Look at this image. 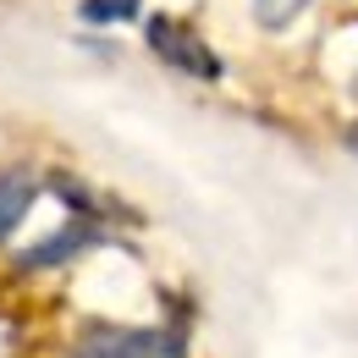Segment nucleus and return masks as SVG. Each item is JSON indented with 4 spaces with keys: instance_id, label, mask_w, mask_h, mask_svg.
Wrapping results in <instances>:
<instances>
[{
    "instance_id": "f257e3e1",
    "label": "nucleus",
    "mask_w": 358,
    "mask_h": 358,
    "mask_svg": "<svg viewBox=\"0 0 358 358\" xmlns=\"http://www.w3.org/2000/svg\"><path fill=\"white\" fill-rule=\"evenodd\" d=\"M143 39H149V50H155L166 66H177L187 78H221V55L204 45L187 22H177V17H149V22H143Z\"/></svg>"
},
{
    "instance_id": "f03ea898",
    "label": "nucleus",
    "mask_w": 358,
    "mask_h": 358,
    "mask_svg": "<svg viewBox=\"0 0 358 358\" xmlns=\"http://www.w3.org/2000/svg\"><path fill=\"white\" fill-rule=\"evenodd\" d=\"M66 358H182V342L166 331H116V325H94L72 342Z\"/></svg>"
},
{
    "instance_id": "20e7f679",
    "label": "nucleus",
    "mask_w": 358,
    "mask_h": 358,
    "mask_svg": "<svg viewBox=\"0 0 358 358\" xmlns=\"http://www.w3.org/2000/svg\"><path fill=\"white\" fill-rule=\"evenodd\" d=\"M34 199H39V187H34V177H28V171H0V243H6L17 226L28 221Z\"/></svg>"
},
{
    "instance_id": "0eeeda50",
    "label": "nucleus",
    "mask_w": 358,
    "mask_h": 358,
    "mask_svg": "<svg viewBox=\"0 0 358 358\" xmlns=\"http://www.w3.org/2000/svg\"><path fill=\"white\" fill-rule=\"evenodd\" d=\"M353 143H358V133H353Z\"/></svg>"
},
{
    "instance_id": "7ed1b4c3",
    "label": "nucleus",
    "mask_w": 358,
    "mask_h": 358,
    "mask_svg": "<svg viewBox=\"0 0 358 358\" xmlns=\"http://www.w3.org/2000/svg\"><path fill=\"white\" fill-rule=\"evenodd\" d=\"M94 243H99L94 221H72V226H61V231H50L45 243H34L28 254H17V270H55V265H66V259H78L83 248H94Z\"/></svg>"
},
{
    "instance_id": "423d86ee",
    "label": "nucleus",
    "mask_w": 358,
    "mask_h": 358,
    "mask_svg": "<svg viewBox=\"0 0 358 358\" xmlns=\"http://www.w3.org/2000/svg\"><path fill=\"white\" fill-rule=\"evenodd\" d=\"M303 6H309V0H254V17H259L265 28H287Z\"/></svg>"
},
{
    "instance_id": "39448f33",
    "label": "nucleus",
    "mask_w": 358,
    "mask_h": 358,
    "mask_svg": "<svg viewBox=\"0 0 358 358\" xmlns=\"http://www.w3.org/2000/svg\"><path fill=\"white\" fill-rule=\"evenodd\" d=\"M78 17L94 22V28H110V22L138 17V0H83V6H78Z\"/></svg>"
}]
</instances>
